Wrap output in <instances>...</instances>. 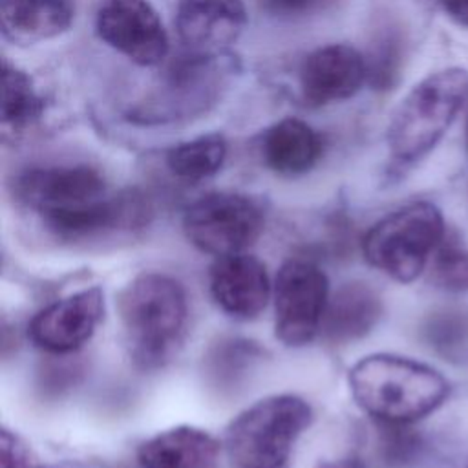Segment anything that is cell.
Listing matches in <instances>:
<instances>
[{"instance_id":"6da1fadb","label":"cell","mask_w":468,"mask_h":468,"mask_svg":"<svg viewBox=\"0 0 468 468\" xmlns=\"http://www.w3.org/2000/svg\"><path fill=\"white\" fill-rule=\"evenodd\" d=\"M16 188L46 227L68 239L113 229L128 214L122 201L106 196L102 176L88 165L31 168L20 176Z\"/></svg>"},{"instance_id":"7a4b0ae2","label":"cell","mask_w":468,"mask_h":468,"mask_svg":"<svg viewBox=\"0 0 468 468\" xmlns=\"http://www.w3.org/2000/svg\"><path fill=\"white\" fill-rule=\"evenodd\" d=\"M117 313L126 347L139 367L165 366L177 353L188 303L176 278L155 271L137 274L119 292Z\"/></svg>"},{"instance_id":"3957f363","label":"cell","mask_w":468,"mask_h":468,"mask_svg":"<svg viewBox=\"0 0 468 468\" xmlns=\"http://www.w3.org/2000/svg\"><path fill=\"white\" fill-rule=\"evenodd\" d=\"M353 400L384 424H408L437 410L448 397L446 378L411 358L377 353L358 360L347 375Z\"/></svg>"},{"instance_id":"277c9868","label":"cell","mask_w":468,"mask_h":468,"mask_svg":"<svg viewBox=\"0 0 468 468\" xmlns=\"http://www.w3.org/2000/svg\"><path fill=\"white\" fill-rule=\"evenodd\" d=\"M468 101V71L448 68L422 79L402 99L388 126V146L397 161L426 155Z\"/></svg>"},{"instance_id":"5b68a950","label":"cell","mask_w":468,"mask_h":468,"mask_svg":"<svg viewBox=\"0 0 468 468\" xmlns=\"http://www.w3.org/2000/svg\"><path fill=\"white\" fill-rule=\"evenodd\" d=\"M311 419V406L298 395L265 397L229 424L227 455L238 468H282Z\"/></svg>"},{"instance_id":"8992f818","label":"cell","mask_w":468,"mask_h":468,"mask_svg":"<svg viewBox=\"0 0 468 468\" xmlns=\"http://www.w3.org/2000/svg\"><path fill=\"white\" fill-rule=\"evenodd\" d=\"M444 238V221L431 203H410L377 221L364 236L366 260L389 278L413 282Z\"/></svg>"},{"instance_id":"52a82bcc","label":"cell","mask_w":468,"mask_h":468,"mask_svg":"<svg viewBox=\"0 0 468 468\" xmlns=\"http://www.w3.org/2000/svg\"><path fill=\"white\" fill-rule=\"evenodd\" d=\"M230 73L234 66L225 55L203 57L186 51L165 69L128 117L139 124H165L199 115L221 97Z\"/></svg>"},{"instance_id":"ba28073f","label":"cell","mask_w":468,"mask_h":468,"mask_svg":"<svg viewBox=\"0 0 468 468\" xmlns=\"http://www.w3.org/2000/svg\"><path fill=\"white\" fill-rule=\"evenodd\" d=\"M261 207L243 194L214 192L194 201L183 216L186 239L216 258L243 252L263 230Z\"/></svg>"},{"instance_id":"9c48e42d","label":"cell","mask_w":468,"mask_h":468,"mask_svg":"<svg viewBox=\"0 0 468 468\" xmlns=\"http://www.w3.org/2000/svg\"><path fill=\"white\" fill-rule=\"evenodd\" d=\"M329 302L325 272L305 260L285 261L274 280V331L276 338L300 347L322 329Z\"/></svg>"},{"instance_id":"30bf717a","label":"cell","mask_w":468,"mask_h":468,"mask_svg":"<svg viewBox=\"0 0 468 468\" xmlns=\"http://www.w3.org/2000/svg\"><path fill=\"white\" fill-rule=\"evenodd\" d=\"M95 31L102 42L139 66H157L168 55V35L148 0H101Z\"/></svg>"},{"instance_id":"8fae6325","label":"cell","mask_w":468,"mask_h":468,"mask_svg":"<svg viewBox=\"0 0 468 468\" xmlns=\"http://www.w3.org/2000/svg\"><path fill=\"white\" fill-rule=\"evenodd\" d=\"M102 313L104 292L99 287L82 289L38 311L27 325V336L48 353H71L91 338Z\"/></svg>"},{"instance_id":"7c38bea8","label":"cell","mask_w":468,"mask_h":468,"mask_svg":"<svg viewBox=\"0 0 468 468\" xmlns=\"http://www.w3.org/2000/svg\"><path fill=\"white\" fill-rule=\"evenodd\" d=\"M247 26L243 0H179L176 27L185 49L194 55H225Z\"/></svg>"},{"instance_id":"4fadbf2b","label":"cell","mask_w":468,"mask_h":468,"mask_svg":"<svg viewBox=\"0 0 468 468\" xmlns=\"http://www.w3.org/2000/svg\"><path fill=\"white\" fill-rule=\"evenodd\" d=\"M366 80V58L347 44L322 46L309 53L300 68V90L313 106L349 99Z\"/></svg>"},{"instance_id":"5bb4252c","label":"cell","mask_w":468,"mask_h":468,"mask_svg":"<svg viewBox=\"0 0 468 468\" xmlns=\"http://www.w3.org/2000/svg\"><path fill=\"white\" fill-rule=\"evenodd\" d=\"M208 287L218 307L239 320L258 316L271 296L265 265L245 252L216 258L208 272Z\"/></svg>"},{"instance_id":"9a60e30c","label":"cell","mask_w":468,"mask_h":468,"mask_svg":"<svg viewBox=\"0 0 468 468\" xmlns=\"http://www.w3.org/2000/svg\"><path fill=\"white\" fill-rule=\"evenodd\" d=\"M219 442L196 426H176L146 439L137 450L141 468H218Z\"/></svg>"},{"instance_id":"2e32d148","label":"cell","mask_w":468,"mask_h":468,"mask_svg":"<svg viewBox=\"0 0 468 468\" xmlns=\"http://www.w3.org/2000/svg\"><path fill=\"white\" fill-rule=\"evenodd\" d=\"M75 15L73 0H0L2 33L15 44H37L64 33Z\"/></svg>"},{"instance_id":"e0dca14e","label":"cell","mask_w":468,"mask_h":468,"mask_svg":"<svg viewBox=\"0 0 468 468\" xmlns=\"http://www.w3.org/2000/svg\"><path fill=\"white\" fill-rule=\"evenodd\" d=\"M380 314L378 292L366 282H347L329 296L322 329L333 342H353L367 335Z\"/></svg>"},{"instance_id":"ac0fdd59","label":"cell","mask_w":468,"mask_h":468,"mask_svg":"<svg viewBox=\"0 0 468 468\" xmlns=\"http://www.w3.org/2000/svg\"><path fill=\"white\" fill-rule=\"evenodd\" d=\"M322 154L320 135L303 121L287 117L274 122L261 137L263 163L280 176L309 172Z\"/></svg>"},{"instance_id":"d6986e66","label":"cell","mask_w":468,"mask_h":468,"mask_svg":"<svg viewBox=\"0 0 468 468\" xmlns=\"http://www.w3.org/2000/svg\"><path fill=\"white\" fill-rule=\"evenodd\" d=\"M227 141L221 133H205L176 144L166 154L170 172L188 183L214 176L225 163Z\"/></svg>"},{"instance_id":"ffe728a7","label":"cell","mask_w":468,"mask_h":468,"mask_svg":"<svg viewBox=\"0 0 468 468\" xmlns=\"http://www.w3.org/2000/svg\"><path fill=\"white\" fill-rule=\"evenodd\" d=\"M44 102L37 93L29 75L7 62L2 66V124L13 132H22L42 115Z\"/></svg>"},{"instance_id":"44dd1931","label":"cell","mask_w":468,"mask_h":468,"mask_svg":"<svg viewBox=\"0 0 468 468\" xmlns=\"http://www.w3.org/2000/svg\"><path fill=\"white\" fill-rule=\"evenodd\" d=\"M426 338L450 360L468 358V311L444 309L433 314L426 325Z\"/></svg>"},{"instance_id":"7402d4cb","label":"cell","mask_w":468,"mask_h":468,"mask_svg":"<svg viewBox=\"0 0 468 468\" xmlns=\"http://www.w3.org/2000/svg\"><path fill=\"white\" fill-rule=\"evenodd\" d=\"M430 278L441 289L452 292L468 291V250L444 234L431 256Z\"/></svg>"},{"instance_id":"603a6c76","label":"cell","mask_w":468,"mask_h":468,"mask_svg":"<svg viewBox=\"0 0 468 468\" xmlns=\"http://www.w3.org/2000/svg\"><path fill=\"white\" fill-rule=\"evenodd\" d=\"M2 468H42L38 457L29 444L9 430H2L0 439Z\"/></svg>"},{"instance_id":"cb8c5ba5","label":"cell","mask_w":468,"mask_h":468,"mask_svg":"<svg viewBox=\"0 0 468 468\" xmlns=\"http://www.w3.org/2000/svg\"><path fill=\"white\" fill-rule=\"evenodd\" d=\"M324 0H265L267 7L278 15H305L320 7Z\"/></svg>"},{"instance_id":"d4e9b609","label":"cell","mask_w":468,"mask_h":468,"mask_svg":"<svg viewBox=\"0 0 468 468\" xmlns=\"http://www.w3.org/2000/svg\"><path fill=\"white\" fill-rule=\"evenodd\" d=\"M437 2L455 22L468 26V0H437Z\"/></svg>"},{"instance_id":"484cf974","label":"cell","mask_w":468,"mask_h":468,"mask_svg":"<svg viewBox=\"0 0 468 468\" xmlns=\"http://www.w3.org/2000/svg\"><path fill=\"white\" fill-rule=\"evenodd\" d=\"M466 148H468V117H466Z\"/></svg>"}]
</instances>
